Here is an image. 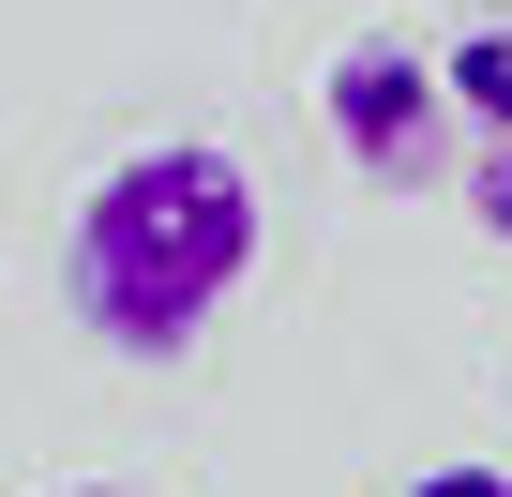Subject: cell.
Instances as JSON below:
<instances>
[{"label": "cell", "mask_w": 512, "mask_h": 497, "mask_svg": "<svg viewBox=\"0 0 512 497\" xmlns=\"http://www.w3.org/2000/svg\"><path fill=\"white\" fill-rule=\"evenodd\" d=\"M256 272V166L226 136H151L121 151L76 226H61V302L76 332H106L121 362H181Z\"/></svg>", "instance_id": "6da1fadb"}, {"label": "cell", "mask_w": 512, "mask_h": 497, "mask_svg": "<svg viewBox=\"0 0 512 497\" xmlns=\"http://www.w3.org/2000/svg\"><path fill=\"white\" fill-rule=\"evenodd\" d=\"M61 497H121V482H61Z\"/></svg>", "instance_id": "8992f818"}, {"label": "cell", "mask_w": 512, "mask_h": 497, "mask_svg": "<svg viewBox=\"0 0 512 497\" xmlns=\"http://www.w3.org/2000/svg\"><path fill=\"white\" fill-rule=\"evenodd\" d=\"M437 76H452V121H482V136H512V16H482V31H452V46H437Z\"/></svg>", "instance_id": "3957f363"}, {"label": "cell", "mask_w": 512, "mask_h": 497, "mask_svg": "<svg viewBox=\"0 0 512 497\" xmlns=\"http://www.w3.org/2000/svg\"><path fill=\"white\" fill-rule=\"evenodd\" d=\"M317 121H332V151H347L362 196H422V181L452 166V76H437L407 31H362V46L332 61Z\"/></svg>", "instance_id": "7a4b0ae2"}, {"label": "cell", "mask_w": 512, "mask_h": 497, "mask_svg": "<svg viewBox=\"0 0 512 497\" xmlns=\"http://www.w3.org/2000/svg\"><path fill=\"white\" fill-rule=\"evenodd\" d=\"M407 497H512V467H482V452H437V467H422Z\"/></svg>", "instance_id": "5b68a950"}, {"label": "cell", "mask_w": 512, "mask_h": 497, "mask_svg": "<svg viewBox=\"0 0 512 497\" xmlns=\"http://www.w3.org/2000/svg\"><path fill=\"white\" fill-rule=\"evenodd\" d=\"M467 211H482V241H512V136H482V166H467Z\"/></svg>", "instance_id": "277c9868"}]
</instances>
